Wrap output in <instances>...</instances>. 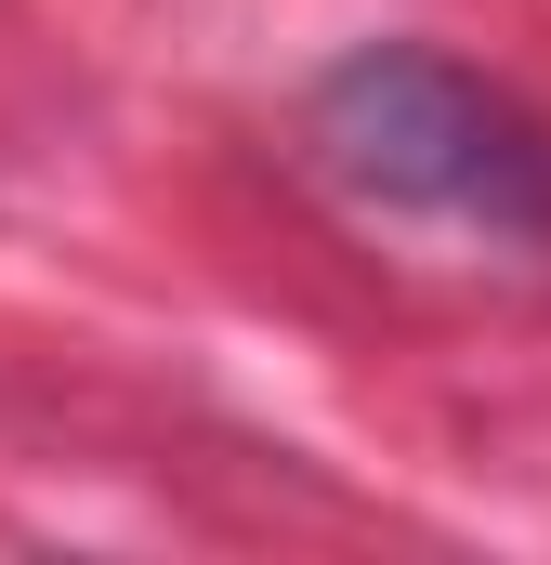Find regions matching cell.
<instances>
[{
	"mask_svg": "<svg viewBox=\"0 0 551 565\" xmlns=\"http://www.w3.org/2000/svg\"><path fill=\"white\" fill-rule=\"evenodd\" d=\"M315 171L368 224H433L486 250H551V145L446 53L368 40L315 79Z\"/></svg>",
	"mask_w": 551,
	"mask_h": 565,
	"instance_id": "1",
	"label": "cell"
}]
</instances>
